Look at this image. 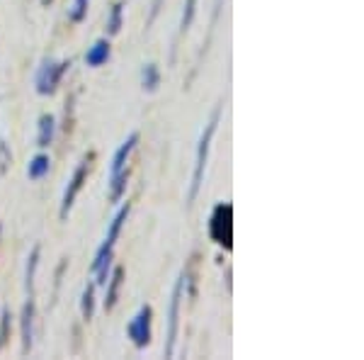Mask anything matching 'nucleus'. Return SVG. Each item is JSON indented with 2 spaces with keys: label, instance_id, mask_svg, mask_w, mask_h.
<instances>
[{
  "label": "nucleus",
  "instance_id": "f257e3e1",
  "mask_svg": "<svg viewBox=\"0 0 364 360\" xmlns=\"http://www.w3.org/2000/svg\"><path fill=\"white\" fill-rule=\"evenodd\" d=\"M219 119H222V105L212 112L209 122L204 124L200 141H197V154H195V168H192V180H190V190H187V205H192L197 200L204 183V173H207V163H209V151H212V139L217 134Z\"/></svg>",
  "mask_w": 364,
  "mask_h": 360
},
{
  "label": "nucleus",
  "instance_id": "f03ea898",
  "mask_svg": "<svg viewBox=\"0 0 364 360\" xmlns=\"http://www.w3.org/2000/svg\"><path fill=\"white\" fill-rule=\"evenodd\" d=\"M129 212H131V205H121L119 212L114 215V220L109 222L107 227V236H104V241L100 244V248H97L95 253V260H92V272H95V285H104L107 282V272H109V263H112V256H114V246H117V239L121 234V227H124V222L129 220Z\"/></svg>",
  "mask_w": 364,
  "mask_h": 360
},
{
  "label": "nucleus",
  "instance_id": "7ed1b4c3",
  "mask_svg": "<svg viewBox=\"0 0 364 360\" xmlns=\"http://www.w3.org/2000/svg\"><path fill=\"white\" fill-rule=\"evenodd\" d=\"M136 144H139V132H131L112 154V161H109V203H119L124 198L126 180H129L126 163H129V156L134 154Z\"/></svg>",
  "mask_w": 364,
  "mask_h": 360
},
{
  "label": "nucleus",
  "instance_id": "20e7f679",
  "mask_svg": "<svg viewBox=\"0 0 364 360\" xmlns=\"http://www.w3.org/2000/svg\"><path fill=\"white\" fill-rule=\"evenodd\" d=\"M40 265V248H32L30 258H27V275H25V287H27V299L22 307V353L32 351V324H35V272Z\"/></svg>",
  "mask_w": 364,
  "mask_h": 360
},
{
  "label": "nucleus",
  "instance_id": "39448f33",
  "mask_svg": "<svg viewBox=\"0 0 364 360\" xmlns=\"http://www.w3.org/2000/svg\"><path fill=\"white\" fill-rule=\"evenodd\" d=\"M185 285H187V272L182 270L173 285V294H170V307H168V336H165V358L175 356V343L180 336V309H182V299H185Z\"/></svg>",
  "mask_w": 364,
  "mask_h": 360
},
{
  "label": "nucleus",
  "instance_id": "423d86ee",
  "mask_svg": "<svg viewBox=\"0 0 364 360\" xmlns=\"http://www.w3.org/2000/svg\"><path fill=\"white\" fill-rule=\"evenodd\" d=\"M209 236L226 251H231V246H233V205L231 203L214 207L212 217H209Z\"/></svg>",
  "mask_w": 364,
  "mask_h": 360
},
{
  "label": "nucleus",
  "instance_id": "0eeeda50",
  "mask_svg": "<svg viewBox=\"0 0 364 360\" xmlns=\"http://www.w3.org/2000/svg\"><path fill=\"white\" fill-rule=\"evenodd\" d=\"M68 68H71V61L44 59L40 71H37V78H35L37 92H40V95H51V92H56V88L61 85V80H63V76Z\"/></svg>",
  "mask_w": 364,
  "mask_h": 360
},
{
  "label": "nucleus",
  "instance_id": "6e6552de",
  "mask_svg": "<svg viewBox=\"0 0 364 360\" xmlns=\"http://www.w3.org/2000/svg\"><path fill=\"white\" fill-rule=\"evenodd\" d=\"M90 156H85L83 161L75 166V171H73V176H71L68 180V185H66V190H63V198H61V210H59V217L61 220H68V215H71V210H73V205H75V198H78V193L83 190V185H85V178H87V171H90Z\"/></svg>",
  "mask_w": 364,
  "mask_h": 360
},
{
  "label": "nucleus",
  "instance_id": "1a4fd4ad",
  "mask_svg": "<svg viewBox=\"0 0 364 360\" xmlns=\"http://www.w3.org/2000/svg\"><path fill=\"white\" fill-rule=\"evenodd\" d=\"M151 321H153V309L151 304H141L134 319L126 324V336L131 338L136 348H146L151 343Z\"/></svg>",
  "mask_w": 364,
  "mask_h": 360
},
{
  "label": "nucleus",
  "instance_id": "9d476101",
  "mask_svg": "<svg viewBox=\"0 0 364 360\" xmlns=\"http://www.w3.org/2000/svg\"><path fill=\"white\" fill-rule=\"evenodd\" d=\"M121 282H124V268H114L112 277L104 282V285H107V294H104V312H112V309L117 307Z\"/></svg>",
  "mask_w": 364,
  "mask_h": 360
},
{
  "label": "nucleus",
  "instance_id": "9b49d317",
  "mask_svg": "<svg viewBox=\"0 0 364 360\" xmlns=\"http://www.w3.org/2000/svg\"><path fill=\"white\" fill-rule=\"evenodd\" d=\"M109 54H112V47H109L107 40H97L95 44L87 49L85 54V64L90 68H100L109 61Z\"/></svg>",
  "mask_w": 364,
  "mask_h": 360
},
{
  "label": "nucleus",
  "instance_id": "f8f14e48",
  "mask_svg": "<svg viewBox=\"0 0 364 360\" xmlns=\"http://www.w3.org/2000/svg\"><path fill=\"white\" fill-rule=\"evenodd\" d=\"M54 134H56V119H54V114H42L40 124H37V146L40 149L51 146Z\"/></svg>",
  "mask_w": 364,
  "mask_h": 360
},
{
  "label": "nucleus",
  "instance_id": "ddd939ff",
  "mask_svg": "<svg viewBox=\"0 0 364 360\" xmlns=\"http://www.w3.org/2000/svg\"><path fill=\"white\" fill-rule=\"evenodd\" d=\"M49 168H51V158L47 154H37L30 158V166H27V178L30 180H42L44 176H49Z\"/></svg>",
  "mask_w": 364,
  "mask_h": 360
},
{
  "label": "nucleus",
  "instance_id": "4468645a",
  "mask_svg": "<svg viewBox=\"0 0 364 360\" xmlns=\"http://www.w3.org/2000/svg\"><path fill=\"white\" fill-rule=\"evenodd\" d=\"M158 85H161V68L158 64H146L141 68V88L146 92H156Z\"/></svg>",
  "mask_w": 364,
  "mask_h": 360
},
{
  "label": "nucleus",
  "instance_id": "2eb2a0df",
  "mask_svg": "<svg viewBox=\"0 0 364 360\" xmlns=\"http://www.w3.org/2000/svg\"><path fill=\"white\" fill-rule=\"evenodd\" d=\"M197 3H200V0H185V5H182V15H180L178 37L185 35V32L192 27V23H195V15H197Z\"/></svg>",
  "mask_w": 364,
  "mask_h": 360
},
{
  "label": "nucleus",
  "instance_id": "dca6fc26",
  "mask_svg": "<svg viewBox=\"0 0 364 360\" xmlns=\"http://www.w3.org/2000/svg\"><path fill=\"white\" fill-rule=\"evenodd\" d=\"M80 314L83 319L90 321L92 314H95V285H85V290H83V299H80Z\"/></svg>",
  "mask_w": 364,
  "mask_h": 360
},
{
  "label": "nucleus",
  "instance_id": "f3484780",
  "mask_svg": "<svg viewBox=\"0 0 364 360\" xmlns=\"http://www.w3.org/2000/svg\"><path fill=\"white\" fill-rule=\"evenodd\" d=\"M121 25H124V3H114V8H112V13H109V18H107V35H119V30H121Z\"/></svg>",
  "mask_w": 364,
  "mask_h": 360
},
{
  "label": "nucleus",
  "instance_id": "a211bd4d",
  "mask_svg": "<svg viewBox=\"0 0 364 360\" xmlns=\"http://www.w3.org/2000/svg\"><path fill=\"white\" fill-rule=\"evenodd\" d=\"M85 15H87V0H73V5H71V10H68L71 23H83Z\"/></svg>",
  "mask_w": 364,
  "mask_h": 360
},
{
  "label": "nucleus",
  "instance_id": "6ab92c4d",
  "mask_svg": "<svg viewBox=\"0 0 364 360\" xmlns=\"http://www.w3.org/2000/svg\"><path fill=\"white\" fill-rule=\"evenodd\" d=\"M161 3H163V0H153V5H151V18H148V23H153V20H156L158 10H161Z\"/></svg>",
  "mask_w": 364,
  "mask_h": 360
}]
</instances>
